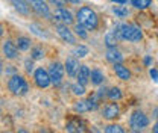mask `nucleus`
<instances>
[{"label":"nucleus","mask_w":158,"mask_h":133,"mask_svg":"<svg viewBox=\"0 0 158 133\" xmlns=\"http://www.w3.org/2000/svg\"><path fill=\"white\" fill-rule=\"evenodd\" d=\"M106 59H108L110 62H113V64H120V62L123 61V55H122L118 50H116V47H114V49H108Z\"/></svg>","instance_id":"obj_16"},{"label":"nucleus","mask_w":158,"mask_h":133,"mask_svg":"<svg viewBox=\"0 0 158 133\" xmlns=\"http://www.w3.org/2000/svg\"><path fill=\"white\" fill-rule=\"evenodd\" d=\"M72 92L75 95H84L85 94V86L84 85H81V83H75V85H72Z\"/></svg>","instance_id":"obj_25"},{"label":"nucleus","mask_w":158,"mask_h":133,"mask_svg":"<svg viewBox=\"0 0 158 133\" xmlns=\"http://www.w3.org/2000/svg\"><path fill=\"white\" fill-rule=\"evenodd\" d=\"M78 23L79 24H82L85 29H88V30H94L96 27H98L99 24V18H98V14L91 9V8H87V6H84V8H81L78 11Z\"/></svg>","instance_id":"obj_1"},{"label":"nucleus","mask_w":158,"mask_h":133,"mask_svg":"<svg viewBox=\"0 0 158 133\" xmlns=\"http://www.w3.org/2000/svg\"><path fill=\"white\" fill-rule=\"evenodd\" d=\"M117 29L118 30H116V33L125 41L135 42V41H140L143 38V33H141L140 27H137L135 24H122Z\"/></svg>","instance_id":"obj_2"},{"label":"nucleus","mask_w":158,"mask_h":133,"mask_svg":"<svg viewBox=\"0 0 158 133\" xmlns=\"http://www.w3.org/2000/svg\"><path fill=\"white\" fill-rule=\"evenodd\" d=\"M105 133H125V130L120 124H108L105 127Z\"/></svg>","instance_id":"obj_20"},{"label":"nucleus","mask_w":158,"mask_h":133,"mask_svg":"<svg viewBox=\"0 0 158 133\" xmlns=\"http://www.w3.org/2000/svg\"><path fill=\"white\" fill-rule=\"evenodd\" d=\"M106 95H108L111 100H120V98H122V91H120L118 88H111V89H108Z\"/></svg>","instance_id":"obj_23"},{"label":"nucleus","mask_w":158,"mask_h":133,"mask_svg":"<svg viewBox=\"0 0 158 133\" xmlns=\"http://www.w3.org/2000/svg\"><path fill=\"white\" fill-rule=\"evenodd\" d=\"M111 2H114V3H120V5H125L128 0H111Z\"/></svg>","instance_id":"obj_32"},{"label":"nucleus","mask_w":158,"mask_h":133,"mask_svg":"<svg viewBox=\"0 0 158 133\" xmlns=\"http://www.w3.org/2000/svg\"><path fill=\"white\" fill-rule=\"evenodd\" d=\"M105 42H106V45H108L110 49H114V47H116V44H117L116 32H114V33H108V35L105 37Z\"/></svg>","instance_id":"obj_22"},{"label":"nucleus","mask_w":158,"mask_h":133,"mask_svg":"<svg viewBox=\"0 0 158 133\" xmlns=\"http://www.w3.org/2000/svg\"><path fill=\"white\" fill-rule=\"evenodd\" d=\"M154 116H155V118H158V108L155 109V115H154Z\"/></svg>","instance_id":"obj_38"},{"label":"nucleus","mask_w":158,"mask_h":133,"mask_svg":"<svg viewBox=\"0 0 158 133\" xmlns=\"http://www.w3.org/2000/svg\"><path fill=\"white\" fill-rule=\"evenodd\" d=\"M113 12H114L117 17H120V18H123V17H126V15L129 14V11H128L126 6H114V8H113Z\"/></svg>","instance_id":"obj_21"},{"label":"nucleus","mask_w":158,"mask_h":133,"mask_svg":"<svg viewBox=\"0 0 158 133\" xmlns=\"http://www.w3.org/2000/svg\"><path fill=\"white\" fill-rule=\"evenodd\" d=\"M34 80H35V83H37L38 88H47V86L52 83L49 71H46L44 68H37V70H35V73H34Z\"/></svg>","instance_id":"obj_6"},{"label":"nucleus","mask_w":158,"mask_h":133,"mask_svg":"<svg viewBox=\"0 0 158 133\" xmlns=\"http://www.w3.org/2000/svg\"><path fill=\"white\" fill-rule=\"evenodd\" d=\"M49 74H50V80L53 85H61L62 82V77H64V67L59 64V62H53L49 68Z\"/></svg>","instance_id":"obj_5"},{"label":"nucleus","mask_w":158,"mask_h":133,"mask_svg":"<svg viewBox=\"0 0 158 133\" xmlns=\"http://www.w3.org/2000/svg\"><path fill=\"white\" fill-rule=\"evenodd\" d=\"M114 71H116L118 79H122V80H129L131 79V71L122 64H114Z\"/></svg>","instance_id":"obj_14"},{"label":"nucleus","mask_w":158,"mask_h":133,"mask_svg":"<svg viewBox=\"0 0 158 133\" xmlns=\"http://www.w3.org/2000/svg\"><path fill=\"white\" fill-rule=\"evenodd\" d=\"M8 88H9V91L14 95H24V94H27V91H29L27 82L24 80V77L19 76V74H15V76H12L9 79Z\"/></svg>","instance_id":"obj_3"},{"label":"nucleus","mask_w":158,"mask_h":133,"mask_svg":"<svg viewBox=\"0 0 158 133\" xmlns=\"http://www.w3.org/2000/svg\"><path fill=\"white\" fill-rule=\"evenodd\" d=\"M73 30H75V33H76V35H79L82 39H85L87 37H88V35H87V32H85V27H84L82 24H79V23L75 26V29H73Z\"/></svg>","instance_id":"obj_28"},{"label":"nucleus","mask_w":158,"mask_h":133,"mask_svg":"<svg viewBox=\"0 0 158 133\" xmlns=\"http://www.w3.org/2000/svg\"><path fill=\"white\" fill-rule=\"evenodd\" d=\"M144 62H146V64L149 65V64H151V57H146V59H144Z\"/></svg>","instance_id":"obj_36"},{"label":"nucleus","mask_w":158,"mask_h":133,"mask_svg":"<svg viewBox=\"0 0 158 133\" xmlns=\"http://www.w3.org/2000/svg\"><path fill=\"white\" fill-rule=\"evenodd\" d=\"M2 35H3V26L0 24V37H2Z\"/></svg>","instance_id":"obj_37"},{"label":"nucleus","mask_w":158,"mask_h":133,"mask_svg":"<svg viewBox=\"0 0 158 133\" xmlns=\"http://www.w3.org/2000/svg\"><path fill=\"white\" fill-rule=\"evenodd\" d=\"M3 55L8 57V59H15V57L19 56V47H17V44H14L12 41H5L3 42Z\"/></svg>","instance_id":"obj_11"},{"label":"nucleus","mask_w":158,"mask_h":133,"mask_svg":"<svg viewBox=\"0 0 158 133\" xmlns=\"http://www.w3.org/2000/svg\"><path fill=\"white\" fill-rule=\"evenodd\" d=\"M120 115V108L117 103H106L102 109V116L105 119H116Z\"/></svg>","instance_id":"obj_8"},{"label":"nucleus","mask_w":158,"mask_h":133,"mask_svg":"<svg viewBox=\"0 0 158 133\" xmlns=\"http://www.w3.org/2000/svg\"><path fill=\"white\" fill-rule=\"evenodd\" d=\"M90 80H91L93 85H100L103 82V73L100 70H93L91 76H90Z\"/></svg>","instance_id":"obj_19"},{"label":"nucleus","mask_w":158,"mask_h":133,"mask_svg":"<svg viewBox=\"0 0 158 133\" xmlns=\"http://www.w3.org/2000/svg\"><path fill=\"white\" fill-rule=\"evenodd\" d=\"M0 112H2V111H0Z\"/></svg>","instance_id":"obj_41"},{"label":"nucleus","mask_w":158,"mask_h":133,"mask_svg":"<svg viewBox=\"0 0 158 133\" xmlns=\"http://www.w3.org/2000/svg\"><path fill=\"white\" fill-rule=\"evenodd\" d=\"M131 2L137 9H146L151 5V0H131Z\"/></svg>","instance_id":"obj_26"},{"label":"nucleus","mask_w":158,"mask_h":133,"mask_svg":"<svg viewBox=\"0 0 158 133\" xmlns=\"http://www.w3.org/2000/svg\"><path fill=\"white\" fill-rule=\"evenodd\" d=\"M129 133H140V132H138V130H131Z\"/></svg>","instance_id":"obj_39"},{"label":"nucleus","mask_w":158,"mask_h":133,"mask_svg":"<svg viewBox=\"0 0 158 133\" xmlns=\"http://www.w3.org/2000/svg\"><path fill=\"white\" fill-rule=\"evenodd\" d=\"M17 47H19V50H21V52L29 50L31 49V39L26 38V37H19L17 38Z\"/></svg>","instance_id":"obj_18"},{"label":"nucleus","mask_w":158,"mask_h":133,"mask_svg":"<svg viewBox=\"0 0 158 133\" xmlns=\"http://www.w3.org/2000/svg\"><path fill=\"white\" fill-rule=\"evenodd\" d=\"M152 133H158V121L155 123V126L152 127Z\"/></svg>","instance_id":"obj_31"},{"label":"nucleus","mask_w":158,"mask_h":133,"mask_svg":"<svg viewBox=\"0 0 158 133\" xmlns=\"http://www.w3.org/2000/svg\"><path fill=\"white\" fill-rule=\"evenodd\" d=\"M91 133H99V132H96V130H94V132H91Z\"/></svg>","instance_id":"obj_40"},{"label":"nucleus","mask_w":158,"mask_h":133,"mask_svg":"<svg viewBox=\"0 0 158 133\" xmlns=\"http://www.w3.org/2000/svg\"><path fill=\"white\" fill-rule=\"evenodd\" d=\"M87 53H88V49H87L85 45H79V47L75 49V52H73V55L76 57H85Z\"/></svg>","instance_id":"obj_27"},{"label":"nucleus","mask_w":158,"mask_h":133,"mask_svg":"<svg viewBox=\"0 0 158 133\" xmlns=\"http://www.w3.org/2000/svg\"><path fill=\"white\" fill-rule=\"evenodd\" d=\"M31 56H32L34 61H40V59L44 57V52H43L40 47H34V49L31 50Z\"/></svg>","instance_id":"obj_24"},{"label":"nucleus","mask_w":158,"mask_h":133,"mask_svg":"<svg viewBox=\"0 0 158 133\" xmlns=\"http://www.w3.org/2000/svg\"><path fill=\"white\" fill-rule=\"evenodd\" d=\"M79 62L75 59V57H67V61H65V65H64V68H65V71H67V74L72 77H76L78 76V71H79Z\"/></svg>","instance_id":"obj_12"},{"label":"nucleus","mask_w":158,"mask_h":133,"mask_svg":"<svg viewBox=\"0 0 158 133\" xmlns=\"http://www.w3.org/2000/svg\"><path fill=\"white\" fill-rule=\"evenodd\" d=\"M129 123H131V127L132 130H144L148 126H149V118L144 115V112L141 111H134L131 114V118H129Z\"/></svg>","instance_id":"obj_4"},{"label":"nucleus","mask_w":158,"mask_h":133,"mask_svg":"<svg viewBox=\"0 0 158 133\" xmlns=\"http://www.w3.org/2000/svg\"><path fill=\"white\" fill-rule=\"evenodd\" d=\"M90 76H91V71L88 70V67L87 65H81L79 67V71H78V83L81 85H87L88 82H90Z\"/></svg>","instance_id":"obj_13"},{"label":"nucleus","mask_w":158,"mask_h":133,"mask_svg":"<svg viewBox=\"0 0 158 133\" xmlns=\"http://www.w3.org/2000/svg\"><path fill=\"white\" fill-rule=\"evenodd\" d=\"M3 73V62H2V59H0V74Z\"/></svg>","instance_id":"obj_34"},{"label":"nucleus","mask_w":158,"mask_h":133,"mask_svg":"<svg viewBox=\"0 0 158 133\" xmlns=\"http://www.w3.org/2000/svg\"><path fill=\"white\" fill-rule=\"evenodd\" d=\"M65 129L69 133H82L84 132V126L79 119H70L67 124H65Z\"/></svg>","instance_id":"obj_15"},{"label":"nucleus","mask_w":158,"mask_h":133,"mask_svg":"<svg viewBox=\"0 0 158 133\" xmlns=\"http://www.w3.org/2000/svg\"><path fill=\"white\" fill-rule=\"evenodd\" d=\"M17 133H31V132H27V130H26V129H20L19 132Z\"/></svg>","instance_id":"obj_35"},{"label":"nucleus","mask_w":158,"mask_h":133,"mask_svg":"<svg viewBox=\"0 0 158 133\" xmlns=\"http://www.w3.org/2000/svg\"><path fill=\"white\" fill-rule=\"evenodd\" d=\"M32 70H34V64H32V61H26V71L31 74Z\"/></svg>","instance_id":"obj_29"},{"label":"nucleus","mask_w":158,"mask_h":133,"mask_svg":"<svg viewBox=\"0 0 158 133\" xmlns=\"http://www.w3.org/2000/svg\"><path fill=\"white\" fill-rule=\"evenodd\" d=\"M56 33H58L61 38L64 39L65 42H69V44H75L76 42V38H75V35L72 33V30L67 27V24H56Z\"/></svg>","instance_id":"obj_9"},{"label":"nucleus","mask_w":158,"mask_h":133,"mask_svg":"<svg viewBox=\"0 0 158 133\" xmlns=\"http://www.w3.org/2000/svg\"><path fill=\"white\" fill-rule=\"evenodd\" d=\"M151 77H152L154 80H158V71L157 70H151Z\"/></svg>","instance_id":"obj_30"},{"label":"nucleus","mask_w":158,"mask_h":133,"mask_svg":"<svg viewBox=\"0 0 158 133\" xmlns=\"http://www.w3.org/2000/svg\"><path fill=\"white\" fill-rule=\"evenodd\" d=\"M12 2V6L15 8V11L21 14V15H27L29 14V6L24 0H11Z\"/></svg>","instance_id":"obj_17"},{"label":"nucleus","mask_w":158,"mask_h":133,"mask_svg":"<svg viewBox=\"0 0 158 133\" xmlns=\"http://www.w3.org/2000/svg\"><path fill=\"white\" fill-rule=\"evenodd\" d=\"M38 133H52V132H50V130H47V129H44V127H43V129H41V130H40Z\"/></svg>","instance_id":"obj_33"},{"label":"nucleus","mask_w":158,"mask_h":133,"mask_svg":"<svg viewBox=\"0 0 158 133\" xmlns=\"http://www.w3.org/2000/svg\"><path fill=\"white\" fill-rule=\"evenodd\" d=\"M53 18L58 20L59 23H62V24H67V26L73 23V15H72V12L67 11L65 8H58V9L55 11V14H53Z\"/></svg>","instance_id":"obj_10"},{"label":"nucleus","mask_w":158,"mask_h":133,"mask_svg":"<svg viewBox=\"0 0 158 133\" xmlns=\"http://www.w3.org/2000/svg\"><path fill=\"white\" fill-rule=\"evenodd\" d=\"M27 2H29L31 8H32L38 15H43V17H46V18H52L50 9H49V6H47V3H46L44 0H27Z\"/></svg>","instance_id":"obj_7"}]
</instances>
